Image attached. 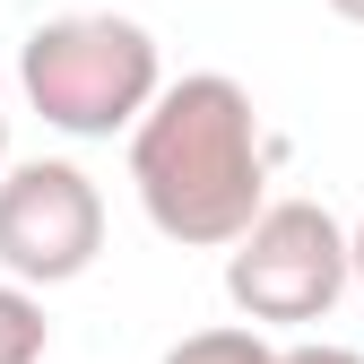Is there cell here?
I'll list each match as a JSON object with an SVG mask.
<instances>
[{
  "label": "cell",
  "instance_id": "6da1fadb",
  "mask_svg": "<svg viewBox=\"0 0 364 364\" xmlns=\"http://www.w3.org/2000/svg\"><path fill=\"white\" fill-rule=\"evenodd\" d=\"M130 191L148 225L182 252H235L269 217V139L243 78L191 70L130 130Z\"/></svg>",
  "mask_w": 364,
  "mask_h": 364
},
{
  "label": "cell",
  "instance_id": "7a4b0ae2",
  "mask_svg": "<svg viewBox=\"0 0 364 364\" xmlns=\"http://www.w3.org/2000/svg\"><path fill=\"white\" fill-rule=\"evenodd\" d=\"M18 87L26 105L70 130V139H113V130H139L165 96V61H156V35L139 18H113V9H70V18H43L18 43Z\"/></svg>",
  "mask_w": 364,
  "mask_h": 364
},
{
  "label": "cell",
  "instance_id": "3957f363",
  "mask_svg": "<svg viewBox=\"0 0 364 364\" xmlns=\"http://www.w3.org/2000/svg\"><path fill=\"white\" fill-rule=\"evenodd\" d=\"M347 287H355V243L321 200H269V217L225 252V295L252 330L330 321Z\"/></svg>",
  "mask_w": 364,
  "mask_h": 364
},
{
  "label": "cell",
  "instance_id": "277c9868",
  "mask_svg": "<svg viewBox=\"0 0 364 364\" xmlns=\"http://www.w3.org/2000/svg\"><path fill=\"white\" fill-rule=\"evenodd\" d=\"M105 252V191L70 156H26L0 173V269L18 287H70Z\"/></svg>",
  "mask_w": 364,
  "mask_h": 364
},
{
  "label": "cell",
  "instance_id": "5b68a950",
  "mask_svg": "<svg viewBox=\"0 0 364 364\" xmlns=\"http://www.w3.org/2000/svg\"><path fill=\"white\" fill-rule=\"evenodd\" d=\"M43 347H53V321H43V295L0 278V364H43Z\"/></svg>",
  "mask_w": 364,
  "mask_h": 364
},
{
  "label": "cell",
  "instance_id": "8992f818",
  "mask_svg": "<svg viewBox=\"0 0 364 364\" xmlns=\"http://www.w3.org/2000/svg\"><path fill=\"white\" fill-rule=\"evenodd\" d=\"M165 364H278V347H269L252 321H225V330H191V338H173Z\"/></svg>",
  "mask_w": 364,
  "mask_h": 364
},
{
  "label": "cell",
  "instance_id": "52a82bcc",
  "mask_svg": "<svg viewBox=\"0 0 364 364\" xmlns=\"http://www.w3.org/2000/svg\"><path fill=\"white\" fill-rule=\"evenodd\" d=\"M278 364H364L355 347H278Z\"/></svg>",
  "mask_w": 364,
  "mask_h": 364
},
{
  "label": "cell",
  "instance_id": "ba28073f",
  "mask_svg": "<svg viewBox=\"0 0 364 364\" xmlns=\"http://www.w3.org/2000/svg\"><path fill=\"white\" fill-rule=\"evenodd\" d=\"M347 243H355V287H364V217L347 225Z\"/></svg>",
  "mask_w": 364,
  "mask_h": 364
},
{
  "label": "cell",
  "instance_id": "9c48e42d",
  "mask_svg": "<svg viewBox=\"0 0 364 364\" xmlns=\"http://www.w3.org/2000/svg\"><path fill=\"white\" fill-rule=\"evenodd\" d=\"M330 9H338V18H347V26H364V0H330Z\"/></svg>",
  "mask_w": 364,
  "mask_h": 364
},
{
  "label": "cell",
  "instance_id": "30bf717a",
  "mask_svg": "<svg viewBox=\"0 0 364 364\" xmlns=\"http://www.w3.org/2000/svg\"><path fill=\"white\" fill-rule=\"evenodd\" d=\"M0 173H9V113H0Z\"/></svg>",
  "mask_w": 364,
  "mask_h": 364
}]
</instances>
